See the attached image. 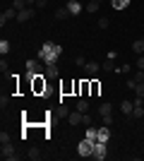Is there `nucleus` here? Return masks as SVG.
Instances as JSON below:
<instances>
[{
  "mask_svg": "<svg viewBox=\"0 0 144 161\" xmlns=\"http://www.w3.org/2000/svg\"><path fill=\"white\" fill-rule=\"evenodd\" d=\"M62 55V46H58V43H53V41H46L41 48H39V58H41V63H58V58Z\"/></svg>",
  "mask_w": 144,
  "mask_h": 161,
  "instance_id": "nucleus-1",
  "label": "nucleus"
},
{
  "mask_svg": "<svg viewBox=\"0 0 144 161\" xmlns=\"http://www.w3.org/2000/svg\"><path fill=\"white\" fill-rule=\"evenodd\" d=\"M48 92V80H46V75H31V94L34 96H46Z\"/></svg>",
  "mask_w": 144,
  "mask_h": 161,
  "instance_id": "nucleus-2",
  "label": "nucleus"
},
{
  "mask_svg": "<svg viewBox=\"0 0 144 161\" xmlns=\"http://www.w3.org/2000/svg\"><path fill=\"white\" fill-rule=\"evenodd\" d=\"M0 156L7 159V161H17V159H19V154H17V149H14L12 142H5V144L0 147Z\"/></svg>",
  "mask_w": 144,
  "mask_h": 161,
  "instance_id": "nucleus-3",
  "label": "nucleus"
},
{
  "mask_svg": "<svg viewBox=\"0 0 144 161\" xmlns=\"http://www.w3.org/2000/svg\"><path fill=\"white\" fill-rule=\"evenodd\" d=\"M94 144H96V142H91V140L84 137V140L77 144V154H79V156H94Z\"/></svg>",
  "mask_w": 144,
  "mask_h": 161,
  "instance_id": "nucleus-4",
  "label": "nucleus"
},
{
  "mask_svg": "<svg viewBox=\"0 0 144 161\" xmlns=\"http://www.w3.org/2000/svg\"><path fill=\"white\" fill-rule=\"evenodd\" d=\"M106 156H108L106 142H99V140H96V144H94V159H96V161H103Z\"/></svg>",
  "mask_w": 144,
  "mask_h": 161,
  "instance_id": "nucleus-5",
  "label": "nucleus"
},
{
  "mask_svg": "<svg viewBox=\"0 0 144 161\" xmlns=\"http://www.w3.org/2000/svg\"><path fill=\"white\" fill-rule=\"evenodd\" d=\"M43 72V65L39 60H27V75L31 77V75H41Z\"/></svg>",
  "mask_w": 144,
  "mask_h": 161,
  "instance_id": "nucleus-6",
  "label": "nucleus"
},
{
  "mask_svg": "<svg viewBox=\"0 0 144 161\" xmlns=\"http://www.w3.org/2000/svg\"><path fill=\"white\" fill-rule=\"evenodd\" d=\"M17 14H19V10H14V7H7L5 12L0 14V24L5 27V22H7V19H17Z\"/></svg>",
  "mask_w": 144,
  "mask_h": 161,
  "instance_id": "nucleus-7",
  "label": "nucleus"
},
{
  "mask_svg": "<svg viewBox=\"0 0 144 161\" xmlns=\"http://www.w3.org/2000/svg\"><path fill=\"white\" fill-rule=\"evenodd\" d=\"M60 94H62V96H75V82L65 80V82L60 84Z\"/></svg>",
  "mask_w": 144,
  "mask_h": 161,
  "instance_id": "nucleus-8",
  "label": "nucleus"
},
{
  "mask_svg": "<svg viewBox=\"0 0 144 161\" xmlns=\"http://www.w3.org/2000/svg\"><path fill=\"white\" fill-rule=\"evenodd\" d=\"M31 17H34V7H24V10H19V14H17V22L24 24V22H29Z\"/></svg>",
  "mask_w": 144,
  "mask_h": 161,
  "instance_id": "nucleus-9",
  "label": "nucleus"
},
{
  "mask_svg": "<svg viewBox=\"0 0 144 161\" xmlns=\"http://www.w3.org/2000/svg\"><path fill=\"white\" fill-rule=\"evenodd\" d=\"M70 113H72V111H70L65 103H60V106H58V111L53 113V118H70Z\"/></svg>",
  "mask_w": 144,
  "mask_h": 161,
  "instance_id": "nucleus-10",
  "label": "nucleus"
},
{
  "mask_svg": "<svg viewBox=\"0 0 144 161\" xmlns=\"http://www.w3.org/2000/svg\"><path fill=\"white\" fill-rule=\"evenodd\" d=\"M89 92H91V96H101V82L89 80Z\"/></svg>",
  "mask_w": 144,
  "mask_h": 161,
  "instance_id": "nucleus-11",
  "label": "nucleus"
},
{
  "mask_svg": "<svg viewBox=\"0 0 144 161\" xmlns=\"http://www.w3.org/2000/svg\"><path fill=\"white\" fill-rule=\"evenodd\" d=\"M108 140H110V125L99 128V142H108Z\"/></svg>",
  "mask_w": 144,
  "mask_h": 161,
  "instance_id": "nucleus-12",
  "label": "nucleus"
},
{
  "mask_svg": "<svg viewBox=\"0 0 144 161\" xmlns=\"http://www.w3.org/2000/svg\"><path fill=\"white\" fill-rule=\"evenodd\" d=\"M82 118H84V113L82 111H72V113H70V125H79V123H82Z\"/></svg>",
  "mask_w": 144,
  "mask_h": 161,
  "instance_id": "nucleus-13",
  "label": "nucleus"
},
{
  "mask_svg": "<svg viewBox=\"0 0 144 161\" xmlns=\"http://www.w3.org/2000/svg\"><path fill=\"white\" fill-rule=\"evenodd\" d=\"M84 72L94 77V75L99 72V63H94V60H87V65H84Z\"/></svg>",
  "mask_w": 144,
  "mask_h": 161,
  "instance_id": "nucleus-14",
  "label": "nucleus"
},
{
  "mask_svg": "<svg viewBox=\"0 0 144 161\" xmlns=\"http://www.w3.org/2000/svg\"><path fill=\"white\" fill-rule=\"evenodd\" d=\"M84 137H87V140H91V142H96L99 140V128H87V132H84Z\"/></svg>",
  "mask_w": 144,
  "mask_h": 161,
  "instance_id": "nucleus-15",
  "label": "nucleus"
},
{
  "mask_svg": "<svg viewBox=\"0 0 144 161\" xmlns=\"http://www.w3.org/2000/svg\"><path fill=\"white\" fill-rule=\"evenodd\" d=\"M120 108H123L125 115H132V111H135V101H123V103H120Z\"/></svg>",
  "mask_w": 144,
  "mask_h": 161,
  "instance_id": "nucleus-16",
  "label": "nucleus"
},
{
  "mask_svg": "<svg viewBox=\"0 0 144 161\" xmlns=\"http://www.w3.org/2000/svg\"><path fill=\"white\" fill-rule=\"evenodd\" d=\"M46 77H58V63H48L46 65Z\"/></svg>",
  "mask_w": 144,
  "mask_h": 161,
  "instance_id": "nucleus-17",
  "label": "nucleus"
},
{
  "mask_svg": "<svg viewBox=\"0 0 144 161\" xmlns=\"http://www.w3.org/2000/svg\"><path fill=\"white\" fill-rule=\"evenodd\" d=\"M110 113H113V106H110L108 101H106V103H101V106H99V115H101V118H103V115H110Z\"/></svg>",
  "mask_w": 144,
  "mask_h": 161,
  "instance_id": "nucleus-18",
  "label": "nucleus"
},
{
  "mask_svg": "<svg viewBox=\"0 0 144 161\" xmlns=\"http://www.w3.org/2000/svg\"><path fill=\"white\" fill-rule=\"evenodd\" d=\"M67 10H70V14H79V10H82V5H79L77 0H70V3H67Z\"/></svg>",
  "mask_w": 144,
  "mask_h": 161,
  "instance_id": "nucleus-19",
  "label": "nucleus"
},
{
  "mask_svg": "<svg viewBox=\"0 0 144 161\" xmlns=\"http://www.w3.org/2000/svg\"><path fill=\"white\" fill-rule=\"evenodd\" d=\"M132 51H135L137 55H142V53H144V39H137V41H135V43H132Z\"/></svg>",
  "mask_w": 144,
  "mask_h": 161,
  "instance_id": "nucleus-20",
  "label": "nucleus"
},
{
  "mask_svg": "<svg viewBox=\"0 0 144 161\" xmlns=\"http://www.w3.org/2000/svg\"><path fill=\"white\" fill-rule=\"evenodd\" d=\"M65 17H70L67 5H65V7H58V10H55V19H65Z\"/></svg>",
  "mask_w": 144,
  "mask_h": 161,
  "instance_id": "nucleus-21",
  "label": "nucleus"
},
{
  "mask_svg": "<svg viewBox=\"0 0 144 161\" xmlns=\"http://www.w3.org/2000/svg\"><path fill=\"white\" fill-rule=\"evenodd\" d=\"M27 156H29V159H31V161H39V159H41V149L31 147V149H29V152H27Z\"/></svg>",
  "mask_w": 144,
  "mask_h": 161,
  "instance_id": "nucleus-22",
  "label": "nucleus"
},
{
  "mask_svg": "<svg viewBox=\"0 0 144 161\" xmlns=\"http://www.w3.org/2000/svg\"><path fill=\"white\" fill-rule=\"evenodd\" d=\"M79 96H91V92H89V80H82V87H79Z\"/></svg>",
  "mask_w": 144,
  "mask_h": 161,
  "instance_id": "nucleus-23",
  "label": "nucleus"
},
{
  "mask_svg": "<svg viewBox=\"0 0 144 161\" xmlns=\"http://www.w3.org/2000/svg\"><path fill=\"white\" fill-rule=\"evenodd\" d=\"M110 5L115 7V10H125V7L130 5V0H110Z\"/></svg>",
  "mask_w": 144,
  "mask_h": 161,
  "instance_id": "nucleus-24",
  "label": "nucleus"
},
{
  "mask_svg": "<svg viewBox=\"0 0 144 161\" xmlns=\"http://www.w3.org/2000/svg\"><path fill=\"white\" fill-rule=\"evenodd\" d=\"M77 111L87 113V111H89V101H87V99H79V101H77Z\"/></svg>",
  "mask_w": 144,
  "mask_h": 161,
  "instance_id": "nucleus-25",
  "label": "nucleus"
},
{
  "mask_svg": "<svg viewBox=\"0 0 144 161\" xmlns=\"http://www.w3.org/2000/svg\"><path fill=\"white\" fill-rule=\"evenodd\" d=\"M113 67H115V60H113V58H106V60H103V70H106V72H110Z\"/></svg>",
  "mask_w": 144,
  "mask_h": 161,
  "instance_id": "nucleus-26",
  "label": "nucleus"
},
{
  "mask_svg": "<svg viewBox=\"0 0 144 161\" xmlns=\"http://www.w3.org/2000/svg\"><path fill=\"white\" fill-rule=\"evenodd\" d=\"M12 7L14 10H24V7H29V5H27V0H12Z\"/></svg>",
  "mask_w": 144,
  "mask_h": 161,
  "instance_id": "nucleus-27",
  "label": "nucleus"
},
{
  "mask_svg": "<svg viewBox=\"0 0 144 161\" xmlns=\"http://www.w3.org/2000/svg\"><path fill=\"white\" fill-rule=\"evenodd\" d=\"M99 10V0H89L87 3V12H96Z\"/></svg>",
  "mask_w": 144,
  "mask_h": 161,
  "instance_id": "nucleus-28",
  "label": "nucleus"
},
{
  "mask_svg": "<svg viewBox=\"0 0 144 161\" xmlns=\"http://www.w3.org/2000/svg\"><path fill=\"white\" fill-rule=\"evenodd\" d=\"M10 48H12V46H10V41H0V53H3V55H5Z\"/></svg>",
  "mask_w": 144,
  "mask_h": 161,
  "instance_id": "nucleus-29",
  "label": "nucleus"
},
{
  "mask_svg": "<svg viewBox=\"0 0 144 161\" xmlns=\"http://www.w3.org/2000/svg\"><path fill=\"white\" fill-rule=\"evenodd\" d=\"M144 115V108L142 106H135V111H132V118H142Z\"/></svg>",
  "mask_w": 144,
  "mask_h": 161,
  "instance_id": "nucleus-30",
  "label": "nucleus"
},
{
  "mask_svg": "<svg viewBox=\"0 0 144 161\" xmlns=\"http://www.w3.org/2000/svg\"><path fill=\"white\" fill-rule=\"evenodd\" d=\"M135 96H144V82H139L137 89H135Z\"/></svg>",
  "mask_w": 144,
  "mask_h": 161,
  "instance_id": "nucleus-31",
  "label": "nucleus"
},
{
  "mask_svg": "<svg viewBox=\"0 0 144 161\" xmlns=\"http://www.w3.org/2000/svg\"><path fill=\"white\" fill-rule=\"evenodd\" d=\"M5 142H12V140H10V135L3 130V132H0V144H5Z\"/></svg>",
  "mask_w": 144,
  "mask_h": 161,
  "instance_id": "nucleus-32",
  "label": "nucleus"
},
{
  "mask_svg": "<svg viewBox=\"0 0 144 161\" xmlns=\"http://www.w3.org/2000/svg\"><path fill=\"white\" fill-rule=\"evenodd\" d=\"M137 84H139V82L135 80V77H132V80H127V89H132V92H135V89H137Z\"/></svg>",
  "mask_w": 144,
  "mask_h": 161,
  "instance_id": "nucleus-33",
  "label": "nucleus"
},
{
  "mask_svg": "<svg viewBox=\"0 0 144 161\" xmlns=\"http://www.w3.org/2000/svg\"><path fill=\"white\" fill-rule=\"evenodd\" d=\"M7 103H10V96H5V94H3V96H0V106L5 108V106H7Z\"/></svg>",
  "mask_w": 144,
  "mask_h": 161,
  "instance_id": "nucleus-34",
  "label": "nucleus"
},
{
  "mask_svg": "<svg viewBox=\"0 0 144 161\" xmlns=\"http://www.w3.org/2000/svg\"><path fill=\"white\" fill-rule=\"evenodd\" d=\"M99 27H101V29H108V19H106V17H101V19H99Z\"/></svg>",
  "mask_w": 144,
  "mask_h": 161,
  "instance_id": "nucleus-35",
  "label": "nucleus"
},
{
  "mask_svg": "<svg viewBox=\"0 0 144 161\" xmlns=\"http://www.w3.org/2000/svg\"><path fill=\"white\" fill-rule=\"evenodd\" d=\"M79 87H82V80H75V96H79Z\"/></svg>",
  "mask_w": 144,
  "mask_h": 161,
  "instance_id": "nucleus-36",
  "label": "nucleus"
},
{
  "mask_svg": "<svg viewBox=\"0 0 144 161\" xmlns=\"http://www.w3.org/2000/svg\"><path fill=\"white\" fill-rule=\"evenodd\" d=\"M46 5H48V0H36V7H39V10H43Z\"/></svg>",
  "mask_w": 144,
  "mask_h": 161,
  "instance_id": "nucleus-37",
  "label": "nucleus"
},
{
  "mask_svg": "<svg viewBox=\"0 0 144 161\" xmlns=\"http://www.w3.org/2000/svg\"><path fill=\"white\" fill-rule=\"evenodd\" d=\"M113 123V115H103V125H110Z\"/></svg>",
  "mask_w": 144,
  "mask_h": 161,
  "instance_id": "nucleus-38",
  "label": "nucleus"
},
{
  "mask_svg": "<svg viewBox=\"0 0 144 161\" xmlns=\"http://www.w3.org/2000/svg\"><path fill=\"white\" fill-rule=\"evenodd\" d=\"M82 123H84V125H91V115H87V113H84V118H82Z\"/></svg>",
  "mask_w": 144,
  "mask_h": 161,
  "instance_id": "nucleus-39",
  "label": "nucleus"
},
{
  "mask_svg": "<svg viewBox=\"0 0 144 161\" xmlns=\"http://www.w3.org/2000/svg\"><path fill=\"white\" fill-rule=\"evenodd\" d=\"M75 63H77V65H79V67H84V65H87V60H84L82 55H79V58H77V60H75Z\"/></svg>",
  "mask_w": 144,
  "mask_h": 161,
  "instance_id": "nucleus-40",
  "label": "nucleus"
},
{
  "mask_svg": "<svg viewBox=\"0 0 144 161\" xmlns=\"http://www.w3.org/2000/svg\"><path fill=\"white\" fill-rule=\"evenodd\" d=\"M137 67H139V70H144V58H142V55L137 58Z\"/></svg>",
  "mask_w": 144,
  "mask_h": 161,
  "instance_id": "nucleus-41",
  "label": "nucleus"
}]
</instances>
